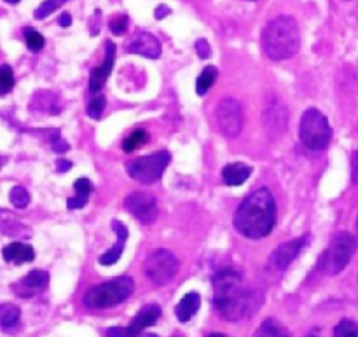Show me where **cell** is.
<instances>
[{
	"mask_svg": "<svg viewBox=\"0 0 358 337\" xmlns=\"http://www.w3.org/2000/svg\"><path fill=\"white\" fill-rule=\"evenodd\" d=\"M259 304L261 299L257 294L243 289L238 271L226 268L213 276V306L224 320L238 322L254 315L259 310Z\"/></svg>",
	"mask_w": 358,
	"mask_h": 337,
	"instance_id": "obj_1",
	"label": "cell"
},
{
	"mask_svg": "<svg viewBox=\"0 0 358 337\" xmlns=\"http://www.w3.org/2000/svg\"><path fill=\"white\" fill-rule=\"evenodd\" d=\"M233 222L238 233L248 240L268 236L276 224V205L269 189H257L243 199L234 213Z\"/></svg>",
	"mask_w": 358,
	"mask_h": 337,
	"instance_id": "obj_2",
	"label": "cell"
},
{
	"mask_svg": "<svg viewBox=\"0 0 358 337\" xmlns=\"http://www.w3.org/2000/svg\"><path fill=\"white\" fill-rule=\"evenodd\" d=\"M301 31L292 16H278L262 30V49L273 62L289 59L299 51Z\"/></svg>",
	"mask_w": 358,
	"mask_h": 337,
	"instance_id": "obj_3",
	"label": "cell"
},
{
	"mask_svg": "<svg viewBox=\"0 0 358 337\" xmlns=\"http://www.w3.org/2000/svg\"><path fill=\"white\" fill-rule=\"evenodd\" d=\"M135 290V282L129 276H119L110 282L91 287L84 296V306L90 310H107L124 303Z\"/></svg>",
	"mask_w": 358,
	"mask_h": 337,
	"instance_id": "obj_4",
	"label": "cell"
},
{
	"mask_svg": "<svg viewBox=\"0 0 358 337\" xmlns=\"http://www.w3.org/2000/svg\"><path fill=\"white\" fill-rule=\"evenodd\" d=\"M299 135L304 145L313 150H324L331 143L332 129L327 117L317 108H308L301 117Z\"/></svg>",
	"mask_w": 358,
	"mask_h": 337,
	"instance_id": "obj_5",
	"label": "cell"
},
{
	"mask_svg": "<svg viewBox=\"0 0 358 337\" xmlns=\"http://www.w3.org/2000/svg\"><path fill=\"white\" fill-rule=\"evenodd\" d=\"M357 250L355 238L350 233H338L331 241V247L325 252L324 257V269L327 275L334 276L339 275L350 261L353 259Z\"/></svg>",
	"mask_w": 358,
	"mask_h": 337,
	"instance_id": "obj_6",
	"label": "cell"
},
{
	"mask_svg": "<svg viewBox=\"0 0 358 337\" xmlns=\"http://www.w3.org/2000/svg\"><path fill=\"white\" fill-rule=\"evenodd\" d=\"M143 271L147 278L156 285H168L178 271V259L170 250L157 248L147 255L143 262Z\"/></svg>",
	"mask_w": 358,
	"mask_h": 337,
	"instance_id": "obj_7",
	"label": "cell"
},
{
	"mask_svg": "<svg viewBox=\"0 0 358 337\" xmlns=\"http://www.w3.org/2000/svg\"><path fill=\"white\" fill-rule=\"evenodd\" d=\"M170 159L171 156L166 150L138 157L128 164V175L133 180L142 182V184H154L163 177V171L170 164Z\"/></svg>",
	"mask_w": 358,
	"mask_h": 337,
	"instance_id": "obj_8",
	"label": "cell"
},
{
	"mask_svg": "<svg viewBox=\"0 0 358 337\" xmlns=\"http://www.w3.org/2000/svg\"><path fill=\"white\" fill-rule=\"evenodd\" d=\"M217 124L220 133L227 138H236L243 129V112L241 105L234 98H224L215 108Z\"/></svg>",
	"mask_w": 358,
	"mask_h": 337,
	"instance_id": "obj_9",
	"label": "cell"
},
{
	"mask_svg": "<svg viewBox=\"0 0 358 337\" xmlns=\"http://www.w3.org/2000/svg\"><path fill=\"white\" fill-rule=\"evenodd\" d=\"M124 208L142 224H152L157 219V201L147 192H133L124 199Z\"/></svg>",
	"mask_w": 358,
	"mask_h": 337,
	"instance_id": "obj_10",
	"label": "cell"
},
{
	"mask_svg": "<svg viewBox=\"0 0 358 337\" xmlns=\"http://www.w3.org/2000/svg\"><path fill=\"white\" fill-rule=\"evenodd\" d=\"M287 121H289L287 108L285 105L278 100L269 103L268 107H266L264 114H262V122H264L266 126V133H268V136L271 140L280 138V136L285 133Z\"/></svg>",
	"mask_w": 358,
	"mask_h": 337,
	"instance_id": "obj_11",
	"label": "cell"
},
{
	"mask_svg": "<svg viewBox=\"0 0 358 337\" xmlns=\"http://www.w3.org/2000/svg\"><path fill=\"white\" fill-rule=\"evenodd\" d=\"M308 240H310V236H303L299 238V240L287 241V243L280 245V247L275 248V252H273L271 264L275 266L276 269H280V271L289 268V266L292 264L294 259L299 255V252L306 247Z\"/></svg>",
	"mask_w": 358,
	"mask_h": 337,
	"instance_id": "obj_12",
	"label": "cell"
},
{
	"mask_svg": "<svg viewBox=\"0 0 358 337\" xmlns=\"http://www.w3.org/2000/svg\"><path fill=\"white\" fill-rule=\"evenodd\" d=\"M114 62H115V44L114 42L107 41L105 42L103 65L98 66V69L91 70V76H90V91L91 93H98V91L105 86V83H107L112 69H114Z\"/></svg>",
	"mask_w": 358,
	"mask_h": 337,
	"instance_id": "obj_13",
	"label": "cell"
},
{
	"mask_svg": "<svg viewBox=\"0 0 358 337\" xmlns=\"http://www.w3.org/2000/svg\"><path fill=\"white\" fill-rule=\"evenodd\" d=\"M128 52L145 56V58L156 59L161 56V44L149 31H138L131 41L128 42Z\"/></svg>",
	"mask_w": 358,
	"mask_h": 337,
	"instance_id": "obj_14",
	"label": "cell"
},
{
	"mask_svg": "<svg viewBox=\"0 0 358 337\" xmlns=\"http://www.w3.org/2000/svg\"><path fill=\"white\" fill-rule=\"evenodd\" d=\"M161 317V308L157 304H147L142 310L138 311L135 318L131 320V324L124 329L126 337H138L145 331L147 327L156 324Z\"/></svg>",
	"mask_w": 358,
	"mask_h": 337,
	"instance_id": "obj_15",
	"label": "cell"
},
{
	"mask_svg": "<svg viewBox=\"0 0 358 337\" xmlns=\"http://www.w3.org/2000/svg\"><path fill=\"white\" fill-rule=\"evenodd\" d=\"M112 229H114L115 234H117V241H115V245L110 248V250H107L100 257L101 266L115 264V262L121 259L122 252H124L126 240H128V229H126V226L122 222H119V220H112Z\"/></svg>",
	"mask_w": 358,
	"mask_h": 337,
	"instance_id": "obj_16",
	"label": "cell"
},
{
	"mask_svg": "<svg viewBox=\"0 0 358 337\" xmlns=\"http://www.w3.org/2000/svg\"><path fill=\"white\" fill-rule=\"evenodd\" d=\"M2 255L3 261L13 262V264H24V262H31L35 259L34 248L27 243H17V241L3 247Z\"/></svg>",
	"mask_w": 358,
	"mask_h": 337,
	"instance_id": "obj_17",
	"label": "cell"
},
{
	"mask_svg": "<svg viewBox=\"0 0 358 337\" xmlns=\"http://www.w3.org/2000/svg\"><path fill=\"white\" fill-rule=\"evenodd\" d=\"M49 283V275L45 271H41V269H35V271H30L23 280L20 282V287L23 290H17L20 296L30 297L34 292H38V290L45 289Z\"/></svg>",
	"mask_w": 358,
	"mask_h": 337,
	"instance_id": "obj_18",
	"label": "cell"
},
{
	"mask_svg": "<svg viewBox=\"0 0 358 337\" xmlns=\"http://www.w3.org/2000/svg\"><path fill=\"white\" fill-rule=\"evenodd\" d=\"M250 175H252L250 166H247V164L243 163H231L222 170V180L226 182V185L236 187V185L245 184V182L250 178Z\"/></svg>",
	"mask_w": 358,
	"mask_h": 337,
	"instance_id": "obj_19",
	"label": "cell"
},
{
	"mask_svg": "<svg viewBox=\"0 0 358 337\" xmlns=\"http://www.w3.org/2000/svg\"><path fill=\"white\" fill-rule=\"evenodd\" d=\"M199 306H201V297H199V294L189 292L187 296L177 304V308H175V315H177V318L182 322V324H185V322H189L196 313H198Z\"/></svg>",
	"mask_w": 358,
	"mask_h": 337,
	"instance_id": "obj_20",
	"label": "cell"
},
{
	"mask_svg": "<svg viewBox=\"0 0 358 337\" xmlns=\"http://www.w3.org/2000/svg\"><path fill=\"white\" fill-rule=\"evenodd\" d=\"M73 189H76V196L66 201V206H69V210L83 208V206H86L90 194L93 192V184H91L90 178H77Z\"/></svg>",
	"mask_w": 358,
	"mask_h": 337,
	"instance_id": "obj_21",
	"label": "cell"
},
{
	"mask_svg": "<svg viewBox=\"0 0 358 337\" xmlns=\"http://www.w3.org/2000/svg\"><path fill=\"white\" fill-rule=\"evenodd\" d=\"M255 337H290V332L280 322L268 318L255 332Z\"/></svg>",
	"mask_w": 358,
	"mask_h": 337,
	"instance_id": "obj_22",
	"label": "cell"
},
{
	"mask_svg": "<svg viewBox=\"0 0 358 337\" xmlns=\"http://www.w3.org/2000/svg\"><path fill=\"white\" fill-rule=\"evenodd\" d=\"M21 311L14 304H0V327L13 329L20 322Z\"/></svg>",
	"mask_w": 358,
	"mask_h": 337,
	"instance_id": "obj_23",
	"label": "cell"
},
{
	"mask_svg": "<svg viewBox=\"0 0 358 337\" xmlns=\"http://www.w3.org/2000/svg\"><path fill=\"white\" fill-rule=\"evenodd\" d=\"M217 80V69L215 66H206L205 70L201 72V76L198 77V80H196V93L198 94H206L210 89H212V86L215 84Z\"/></svg>",
	"mask_w": 358,
	"mask_h": 337,
	"instance_id": "obj_24",
	"label": "cell"
},
{
	"mask_svg": "<svg viewBox=\"0 0 358 337\" xmlns=\"http://www.w3.org/2000/svg\"><path fill=\"white\" fill-rule=\"evenodd\" d=\"M147 138H149V135H147L145 129H135V131L122 142V149H124V152H133L135 149L142 147L143 143L147 142Z\"/></svg>",
	"mask_w": 358,
	"mask_h": 337,
	"instance_id": "obj_25",
	"label": "cell"
},
{
	"mask_svg": "<svg viewBox=\"0 0 358 337\" xmlns=\"http://www.w3.org/2000/svg\"><path fill=\"white\" fill-rule=\"evenodd\" d=\"M23 35H24V42H27V48L30 49L31 52H38L42 48H44L45 44L44 37H42L35 28H24Z\"/></svg>",
	"mask_w": 358,
	"mask_h": 337,
	"instance_id": "obj_26",
	"label": "cell"
},
{
	"mask_svg": "<svg viewBox=\"0 0 358 337\" xmlns=\"http://www.w3.org/2000/svg\"><path fill=\"white\" fill-rule=\"evenodd\" d=\"M14 87V73L9 65L0 66V96L10 93Z\"/></svg>",
	"mask_w": 358,
	"mask_h": 337,
	"instance_id": "obj_27",
	"label": "cell"
},
{
	"mask_svg": "<svg viewBox=\"0 0 358 337\" xmlns=\"http://www.w3.org/2000/svg\"><path fill=\"white\" fill-rule=\"evenodd\" d=\"M334 337H358V325L353 320L345 318L334 327Z\"/></svg>",
	"mask_w": 358,
	"mask_h": 337,
	"instance_id": "obj_28",
	"label": "cell"
},
{
	"mask_svg": "<svg viewBox=\"0 0 358 337\" xmlns=\"http://www.w3.org/2000/svg\"><path fill=\"white\" fill-rule=\"evenodd\" d=\"M9 199L16 208H24V206H28V203H30V194H28V191L24 187L16 185V187H13V191H10Z\"/></svg>",
	"mask_w": 358,
	"mask_h": 337,
	"instance_id": "obj_29",
	"label": "cell"
},
{
	"mask_svg": "<svg viewBox=\"0 0 358 337\" xmlns=\"http://www.w3.org/2000/svg\"><path fill=\"white\" fill-rule=\"evenodd\" d=\"M105 108V98L103 96H96L94 100H91V103L87 105V115L91 119H100L101 114H103Z\"/></svg>",
	"mask_w": 358,
	"mask_h": 337,
	"instance_id": "obj_30",
	"label": "cell"
},
{
	"mask_svg": "<svg viewBox=\"0 0 358 337\" xmlns=\"http://www.w3.org/2000/svg\"><path fill=\"white\" fill-rule=\"evenodd\" d=\"M58 3L55 2V0H45V2L41 3V7H38L37 10L34 13V16L37 17V20H44V17H48L49 14L55 13L56 9H58Z\"/></svg>",
	"mask_w": 358,
	"mask_h": 337,
	"instance_id": "obj_31",
	"label": "cell"
},
{
	"mask_svg": "<svg viewBox=\"0 0 358 337\" xmlns=\"http://www.w3.org/2000/svg\"><path fill=\"white\" fill-rule=\"evenodd\" d=\"M110 30L114 35H122L126 30H128V16L121 14V16H115L114 20L110 21Z\"/></svg>",
	"mask_w": 358,
	"mask_h": 337,
	"instance_id": "obj_32",
	"label": "cell"
},
{
	"mask_svg": "<svg viewBox=\"0 0 358 337\" xmlns=\"http://www.w3.org/2000/svg\"><path fill=\"white\" fill-rule=\"evenodd\" d=\"M51 143H52V150H55V152H66V150H69V143H66L65 140L59 136L58 131L52 133Z\"/></svg>",
	"mask_w": 358,
	"mask_h": 337,
	"instance_id": "obj_33",
	"label": "cell"
},
{
	"mask_svg": "<svg viewBox=\"0 0 358 337\" xmlns=\"http://www.w3.org/2000/svg\"><path fill=\"white\" fill-rule=\"evenodd\" d=\"M194 49H196V52H198V56L201 59H206L210 56V52H212V51H210V44L205 41V38H199V41L196 42Z\"/></svg>",
	"mask_w": 358,
	"mask_h": 337,
	"instance_id": "obj_34",
	"label": "cell"
},
{
	"mask_svg": "<svg viewBox=\"0 0 358 337\" xmlns=\"http://www.w3.org/2000/svg\"><path fill=\"white\" fill-rule=\"evenodd\" d=\"M352 182L358 184V150L352 156Z\"/></svg>",
	"mask_w": 358,
	"mask_h": 337,
	"instance_id": "obj_35",
	"label": "cell"
},
{
	"mask_svg": "<svg viewBox=\"0 0 358 337\" xmlns=\"http://www.w3.org/2000/svg\"><path fill=\"white\" fill-rule=\"evenodd\" d=\"M170 13H171V10H170V7H168V6H157L154 16H156V20H163V17H166Z\"/></svg>",
	"mask_w": 358,
	"mask_h": 337,
	"instance_id": "obj_36",
	"label": "cell"
},
{
	"mask_svg": "<svg viewBox=\"0 0 358 337\" xmlns=\"http://www.w3.org/2000/svg\"><path fill=\"white\" fill-rule=\"evenodd\" d=\"M107 337H126V332L122 327H112L107 331Z\"/></svg>",
	"mask_w": 358,
	"mask_h": 337,
	"instance_id": "obj_37",
	"label": "cell"
},
{
	"mask_svg": "<svg viewBox=\"0 0 358 337\" xmlns=\"http://www.w3.org/2000/svg\"><path fill=\"white\" fill-rule=\"evenodd\" d=\"M58 23H59V27H63V28L70 27V24H72V16H70L69 13H63L62 16H59Z\"/></svg>",
	"mask_w": 358,
	"mask_h": 337,
	"instance_id": "obj_38",
	"label": "cell"
},
{
	"mask_svg": "<svg viewBox=\"0 0 358 337\" xmlns=\"http://www.w3.org/2000/svg\"><path fill=\"white\" fill-rule=\"evenodd\" d=\"M70 166H72V164L69 163V161H65V159H59L58 163H56V168H58V171H69L70 170Z\"/></svg>",
	"mask_w": 358,
	"mask_h": 337,
	"instance_id": "obj_39",
	"label": "cell"
},
{
	"mask_svg": "<svg viewBox=\"0 0 358 337\" xmlns=\"http://www.w3.org/2000/svg\"><path fill=\"white\" fill-rule=\"evenodd\" d=\"M306 337H320V331H318V329H313Z\"/></svg>",
	"mask_w": 358,
	"mask_h": 337,
	"instance_id": "obj_40",
	"label": "cell"
},
{
	"mask_svg": "<svg viewBox=\"0 0 358 337\" xmlns=\"http://www.w3.org/2000/svg\"><path fill=\"white\" fill-rule=\"evenodd\" d=\"M206 337H227L226 334H220V332H213V334L206 336Z\"/></svg>",
	"mask_w": 358,
	"mask_h": 337,
	"instance_id": "obj_41",
	"label": "cell"
},
{
	"mask_svg": "<svg viewBox=\"0 0 358 337\" xmlns=\"http://www.w3.org/2000/svg\"><path fill=\"white\" fill-rule=\"evenodd\" d=\"M138 337H157L156 334H140Z\"/></svg>",
	"mask_w": 358,
	"mask_h": 337,
	"instance_id": "obj_42",
	"label": "cell"
},
{
	"mask_svg": "<svg viewBox=\"0 0 358 337\" xmlns=\"http://www.w3.org/2000/svg\"><path fill=\"white\" fill-rule=\"evenodd\" d=\"M55 2H56V3H58V6H62V3H65V2H66V0H55Z\"/></svg>",
	"mask_w": 358,
	"mask_h": 337,
	"instance_id": "obj_43",
	"label": "cell"
},
{
	"mask_svg": "<svg viewBox=\"0 0 358 337\" xmlns=\"http://www.w3.org/2000/svg\"><path fill=\"white\" fill-rule=\"evenodd\" d=\"M6 2L7 3H17V2H20V0H6Z\"/></svg>",
	"mask_w": 358,
	"mask_h": 337,
	"instance_id": "obj_44",
	"label": "cell"
},
{
	"mask_svg": "<svg viewBox=\"0 0 358 337\" xmlns=\"http://www.w3.org/2000/svg\"><path fill=\"white\" fill-rule=\"evenodd\" d=\"M357 234H358V220H357Z\"/></svg>",
	"mask_w": 358,
	"mask_h": 337,
	"instance_id": "obj_45",
	"label": "cell"
},
{
	"mask_svg": "<svg viewBox=\"0 0 358 337\" xmlns=\"http://www.w3.org/2000/svg\"><path fill=\"white\" fill-rule=\"evenodd\" d=\"M175 337H180V336H175Z\"/></svg>",
	"mask_w": 358,
	"mask_h": 337,
	"instance_id": "obj_46",
	"label": "cell"
}]
</instances>
